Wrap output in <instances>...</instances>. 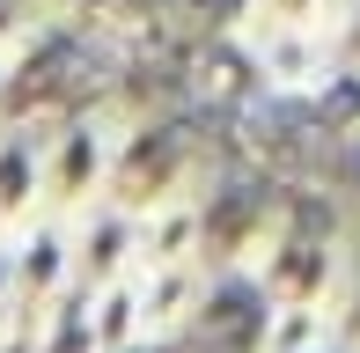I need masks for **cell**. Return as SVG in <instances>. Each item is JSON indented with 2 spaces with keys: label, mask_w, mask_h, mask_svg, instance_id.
Wrapping results in <instances>:
<instances>
[{
  "label": "cell",
  "mask_w": 360,
  "mask_h": 353,
  "mask_svg": "<svg viewBox=\"0 0 360 353\" xmlns=\"http://www.w3.org/2000/svg\"><path fill=\"white\" fill-rule=\"evenodd\" d=\"M184 133L176 125H162V118H147L125 133V148L110 155V191H118L125 206H155V199H169L176 184H184Z\"/></svg>",
  "instance_id": "cell-1"
},
{
  "label": "cell",
  "mask_w": 360,
  "mask_h": 353,
  "mask_svg": "<svg viewBox=\"0 0 360 353\" xmlns=\"http://www.w3.org/2000/svg\"><path fill=\"white\" fill-rule=\"evenodd\" d=\"M96 176H110V155H103V133H96L89 118H74L67 133L52 140V155H44V199L52 206H81L89 199Z\"/></svg>",
  "instance_id": "cell-2"
},
{
  "label": "cell",
  "mask_w": 360,
  "mask_h": 353,
  "mask_svg": "<svg viewBox=\"0 0 360 353\" xmlns=\"http://www.w3.org/2000/svg\"><path fill=\"white\" fill-rule=\"evenodd\" d=\"M323 287H331V250H323V236L287 229V236H280V250H272L265 295H272V302H316Z\"/></svg>",
  "instance_id": "cell-3"
},
{
  "label": "cell",
  "mask_w": 360,
  "mask_h": 353,
  "mask_svg": "<svg viewBox=\"0 0 360 353\" xmlns=\"http://www.w3.org/2000/svg\"><path fill=\"white\" fill-rule=\"evenodd\" d=\"M257 15H265V23H257V37H265V30H302L309 15L323 8V0H250Z\"/></svg>",
  "instance_id": "cell-4"
}]
</instances>
